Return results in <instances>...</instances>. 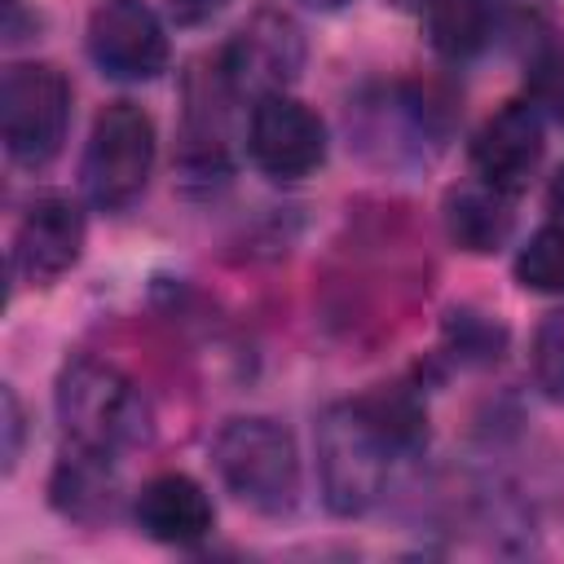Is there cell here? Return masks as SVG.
<instances>
[{
  "label": "cell",
  "mask_w": 564,
  "mask_h": 564,
  "mask_svg": "<svg viewBox=\"0 0 564 564\" xmlns=\"http://www.w3.org/2000/svg\"><path fill=\"white\" fill-rule=\"evenodd\" d=\"M313 441L326 511L357 520L379 507L397 463L427 445V410L405 383H383L366 397L326 405Z\"/></svg>",
  "instance_id": "cell-1"
},
{
  "label": "cell",
  "mask_w": 564,
  "mask_h": 564,
  "mask_svg": "<svg viewBox=\"0 0 564 564\" xmlns=\"http://www.w3.org/2000/svg\"><path fill=\"white\" fill-rule=\"evenodd\" d=\"M348 145L379 172L432 167L454 137V106L436 84L383 79L348 97L344 110Z\"/></svg>",
  "instance_id": "cell-2"
},
{
  "label": "cell",
  "mask_w": 564,
  "mask_h": 564,
  "mask_svg": "<svg viewBox=\"0 0 564 564\" xmlns=\"http://www.w3.org/2000/svg\"><path fill=\"white\" fill-rule=\"evenodd\" d=\"M53 414L66 445H79L106 458L137 449L141 441H150V427H154L150 401L137 388V379L97 352L66 357L53 383Z\"/></svg>",
  "instance_id": "cell-3"
},
{
  "label": "cell",
  "mask_w": 564,
  "mask_h": 564,
  "mask_svg": "<svg viewBox=\"0 0 564 564\" xmlns=\"http://www.w3.org/2000/svg\"><path fill=\"white\" fill-rule=\"evenodd\" d=\"M212 467L247 511L282 520L300 507V449L291 427L269 414H238L212 441Z\"/></svg>",
  "instance_id": "cell-4"
},
{
  "label": "cell",
  "mask_w": 564,
  "mask_h": 564,
  "mask_svg": "<svg viewBox=\"0 0 564 564\" xmlns=\"http://www.w3.org/2000/svg\"><path fill=\"white\" fill-rule=\"evenodd\" d=\"M154 119L137 101H106L88 128L79 185L97 212H128L154 176Z\"/></svg>",
  "instance_id": "cell-5"
},
{
  "label": "cell",
  "mask_w": 564,
  "mask_h": 564,
  "mask_svg": "<svg viewBox=\"0 0 564 564\" xmlns=\"http://www.w3.org/2000/svg\"><path fill=\"white\" fill-rule=\"evenodd\" d=\"M70 79L53 62H13L0 79V141L9 163L40 172L48 167L70 132Z\"/></svg>",
  "instance_id": "cell-6"
},
{
  "label": "cell",
  "mask_w": 564,
  "mask_h": 564,
  "mask_svg": "<svg viewBox=\"0 0 564 564\" xmlns=\"http://www.w3.org/2000/svg\"><path fill=\"white\" fill-rule=\"evenodd\" d=\"M216 57H220L229 93L251 106L269 93H286L300 79L308 62V40H304V26L286 9L260 4Z\"/></svg>",
  "instance_id": "cell-7"
},
{
  "label": "cell",
  "mask_w": 564,
  "mask_h": 564,
  "mask_svg": "<svg viewBox=\"0 0 564 564\" xmlns=\"http://www.w3.org/2000/svg\"><path fill=\"white\" fill-rule=\"evenodd\" d=\"M84 48L93 66L119 84H150L172 62L167 22L145 0H101L88 13Z\"/></svg>",
  "instance_id": "cell-8"
},
{
  "label": "cell",
  "mask_w": 564,
  "mask_h": 564,
  "mask_svg": "<svg viewBox=\"0 0 564 564\" xmlns=\"http://www.w3.org/2000/svg\"><path fill=\"white\" fill-rule=\"evenodd\" d=\"M247 159L269 181H304L326 163V123L313 106L291 93H269L251 101L247 115Z\"/></svg>",
  "instance_id": "cell-9"
},
{
  "label": "cell",
  "mask_w": 564,
  "mask_h": 564,
  "mask_svg": "<svg viewBox=\"0 0 564 564\" xmlns=\"http://www.w3.org/2000/svg\"><path fill=\"white\" fill-rule=\"evenodd\" d=\"M542 154H546V119H542V106L533 97H516V101H502L471 137V176L520 198L529 189V181L538 176L542 167Z\"/></svg>",
  "instance_id": "cell-10"
},
{
  "label": "cell",
  "mask_w": 564,
  "mask_h": 564,
  "mask_svg": "<svg viewBox=\"0 0 564 564\" xmlns=\"http://www.w3.org/2000/svg\"><path fill=\"white\" fill-rule=\"evenodd\" d=\"M84 238H88V220L70 194H35V203L22 212L13 229L9 269L31 286H48L79 264Z\"/></svg>",
  "instance_id": "cell-11"
},
{
  "label": "cell",
  "mask_w": 564,
  "mask_h": 564,
  "mask_svg": "<svg viewBox=\"0 0 564 564\" xmlns=\"http://www.w3.org/2000/svg\"><path fill=\"white\" fill-rule=\"evenodd\" d=\"M132 520L150 542L198 546L216 529V507L194 476L159 471L132 494Z\"/></svg>",
  "instance_id": "cell-12"
},
{
  "label": "cell",
  "mask_w": 564,
  "mask_h": 564,
  "mask_svg": "<svg viewBox=\"0 0 564 564\" xmlns=\"http://www.w3.org/2000/svg\"><path fill=\"white\" fill-rule=\"evenodd\" d=\"M48 502H53L66 520H75V524H101V520H110L115 507H119L115 458L70 445V449L57 458L53 476H48Z\"/></svg>",
  "instance_id": "cell-13"
},
{
  "label": "cell",
  "mask_w": 564,
  "mask_h": 564,
  "mask_svg": "<svg viewBox=\"0 0 564 564\" xmlns=\"http://www.w3.org/2000/svg\"><path fill=\"white\" fill-rule=\"evenodd\" d=\"M511 194L485 185V181H467V185H454L445 194V207H441V220H445V234L458 251L467 256H489L498 247H507L511 229H516V212H511Z\"/></svg>",
  "instance_id": "cell-14"
},
{
  "label": "cell",
  "mask_w": 564,
  "mask_h": 564,
  "mask_svg": "<svg viewBox=\"0 0 564 564\" xmlns=\"http://www.w3.org/2000/svg\"><path fill=\"white\" fill-rule=\"evenodd\" d=\"M423 31L436 53L463 62L494 40V13L485 0H423Z\"/></svg>",
  "instance_id": "cell-15"
},
{
  "label": "cell",
  "mask_w": 564,
  "mask_h": 564,
  "mask_svg": "<svg viewBox=\"0 0 564 564\" xmlns=\"http://www.w3.org/2000/svg\"><path fill=\"white\" fill-rule=\"evenodd\" d=\"M507 344H511V330L494 313H485L476 304H458L441 322V348L458 366H471V370L476 366H494V361H502Z\"/></svg>",
  "instance_id": "cell-16"
},
{
  "label": "cell",
  "mask_w": 564,
  "mask_h": 564,
  "mask_svg": "<svg viewBox=\"0 0 564 564\" xmlns=\"http://www.w3.org/2000/svg\"><path fill=\"white\" fill-rule=\"evenodd\" d=\"M516 282L533 295H564V220H546L516 251Z\"/></svg>",
  "instance_id": "cell-17"
},
{
  "label": "cell",
  "mask_w": 564,
  "mask_h": 564,
  "mask_svg": "<svg viewBox=\"0 0 564 564\" xmlns=\"http://www.w3.org/2000/svg\"><path fill=\"white\" fill-rule=\"evenodd\" d=\"M529 375L542 397L564 401V308H555L538 322L533 348H529Z\"/></svg>",
  "instance_id": "cell-18"
},
{
  "label": "cell",
  "mask_w": 564,
  "mask_h": 564,
  "mask_svg": "<svg viewBox=\"0 0 564 564\" xmlns=\"http://www.w3.org/2000/svg\"><path fill=\"white\" fill-rule=\"evenodd\" d=\"M0 432H4L0 458H4V471H13L22 458V441H26V410H22V397L13 383L0 388Z\"/></svg>",
  "instance_id": "cell-19"
},
{
  "label": "cell",
  "mask_w": 564,
  "mask_h": 564,
  "mask_svg": "<svg viewBox=\"0 0 564 564\" xmlns=\"http://www.w3.org/2000/svg\"><path fill=\"white\" fill-rule=\"evenodd\" d=\"M229 9V0H163V18L181 31H198L207 22H216Z\"/></svg>",
  "instance_id": "cell-20"
},
{
  "label": "cell",
  "mask_w": 564,
  "mask_h": 564,
  "mask_svg": "<svg viewBox=\"0 0 564 564\" xmlns=\"http://www.w3.org/2000/svg\"><path fill=\"white\" fill-rule=\"evenodd\" d=\"M546 207H551L555 220H564V167L555 172V181H551V189H546Z\"/></svg>",
  "instance_id": "cell-21"
},
{
  "label": "cell",
  "mask_w": 564,
  "mask_h": 564,
  "mask_svg": "<svg viewBox=\"0 0 564 564\" xmlns=\"http://www.w3.org/2000/svg\"><path fill=\"white\" fill-rule=\"evenodd\" d=\"M304 9H322V13H330V9H339V4H348V0H300Z\"/></svg>",
  "instance_id": "cell-22"
},
{
  "label": "cell",
  "mask_w": 564,
  "mask_h": 564,
  "mask_svg": "<svg viewBox=\"0 0 564 564\" xmlns=\"http://www.w3.org/2000/svg\"><path fill=\"white\" fill-rule=\"evenodd\" d=\"M392 4H397V9H414V13L423 9V0H392Z\"/></svg>",
  "instance_id": "cell-23"
},
{
  "label": "cell",
  "mask_w": 564,
  "mask_h": 564,
  "mask_svg": "<svg viewBox=\"0 0 564 564\" xmlns=\"http://www.w3.org/2000/svg\"><path fill=\"white\" fill-rule=\"evenodd\" d=\"M560 115H564V101H560Z\"/></svg>",
  "instance_id": "cell-24"
}]
</instances>
